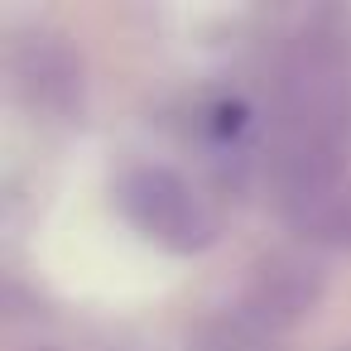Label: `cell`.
<instances>
[{"mask_svg":"<svg viewBox=\"0 0 351 351\" xmlns=\"http://www.w3.org/2000/svg\"><path fill=\"white\" fill-rule=\"evenodd\" d=\"M274 188L313 241L351 236V25L313 10L289 34L274 87Z\"/></svg>","mask_w":351,"mask_h":351,"instance_id":"1","label":"cell"},{"mask_svg":"<svg viewBox=\"0 0 351 351\" xmlns=\"http://www.w3.org/2000/svg\"><path fill=\"white\" fill-rule=\"evenodd\" d=\"M116 202L130 217V226L164 250L193 255V250H207L217 241V217L202 202V193L164 164L125 169L116 183Z\"/></svg>","mask_w":351,"mask_h":351,"instance_id":"2","label":"cell"},{"mask_svg":"<svg viewBox=\"0 0 351 351\" xmlns=\"http://www.w3.org/2000/svg\"><path fill=\"white\" fill-rule=\"evenodd\" d=\"M317 265L303 260V255H269L255 274H250V289L241 298V317L255 322L260 332H279L289 322H298L313 298H317Z\"/></svg>","mask_w":351,"mask_h":351,"instance_id":"3","label":"cell"},{"mask_svg":"<svg viewBox=\"0 0 351 351\" xmlns=\"http://www.w3.org/2000/svg\"><path fill=\"white\" fill-rule=\"evenodd\" d=\"M197 351H274V337L260 332L255 322H245L241 313L226 317V322H212L202 337H197Z\"/></svg>","mask_w":351,"mask_h":351,"instance_id":"4","label":"cell"}]
</instances>
